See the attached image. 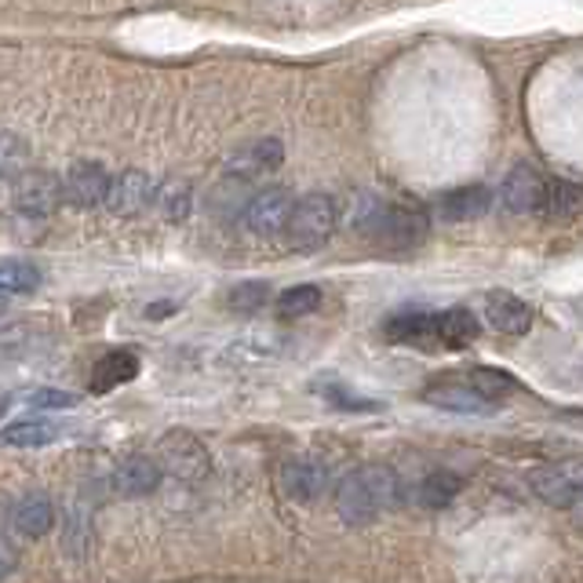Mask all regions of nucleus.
I'll return each mask as SVG.
<instances>
[{
	"mask_svg": "<svg viewBox=\"0 0 583 583\" xmlns=\"http://www.w3.org/2000/svg\"><path fill=\"white\" fill-rule=\"evenodd\" d=\"M336 226H340L336 201L329 193H307L304 201L291 204L288 223L281 234H285L288 248H296V252H314V248H321L336 234Z\"/></svg>",
	"mask_w": 583,
	"mask_h": 583,
	"instance_id": "3",
	"label": "nucleus"
},
{
	"mask_svg": "<svg viewBox=\"0 0 583 583\" xmlns=\"http://www.w3.org/2000/svg\"><path fill=\"white\" fill-rule=\"evenodd\" d=\"M40 288V270L26 259H8L0 263V296H29Z\"/></svg>",
	"mask_w": 583,
	"mask_h": 583,
	"instance_id": "26",
	"label": "nucleus"
},
{
	"mask_svg": "<svg viewBox=\"0 0 583 583\" xmlns=\"http://www.w3.org/2000/svg\"><path fill=\"white\" fill-rule=\"evenodd\" d=\"M544 190H547V179L539 176L533 165H517L511 176L503 179L500 201H503L507 212L528 215V212H539V204H544Z\"/></svg>",
	"mask_w": 583,
	"mask_h": 583,
	"instance_id": "9",
	"label": "nucleus"
},
{
	"mask_svg": "<svg viewBox=\"0 0 583 583\" xmlns=\"http://www.w3.org/2000/svg\"><path fill=\"white\" fill-rule=\"evenodd\" d=\"M435 325H438V347L463 350L478 340V318L463 307H452V310H445V314H435Z\"/></svg>",
	"mask_w": 583,
	"mask_h": 583,
	"instance_id": "19",
	"label": "nucleus"
},
{
	"mask_svg": "<svg viewBox=\"0 0 583 583\" xmlns=\"http://www.w3.org/2000/svg\"><path fill=\"white\" fill-rule=\"evenodd\" d=\"M354 226L372 237V245L386 248V252H413L416 245L427 241L430 219L419 204L408 201H383L372 193H361L358 212H354Z\"/></svg>",
	"mask_w": 583,
	"mask_h": 583,
	"instance_id": "1",
	"label": "nucleus"
},
{
	"mask_svg": "<svg viewBox=\"0 0 583 583\" xmlns=\"http://www.w3.org/2000/svg\"><path fill=\"white\" fill-rule=\"evenodd\" d=\"M62 182V198H67L73 209H99L103 198H106V187H110V176H106L103 165H95V160H78V165H70L67 179Z\"/></svg>",
	"mask_w": 583,
	"mask_h": 583,
	"instance_id": "8",
	"label": "nucleus"
},
{
	"mask_svg": "<svg viewBox=\"0 0 583 583\" xmlns=\"http://www.w3.org/2000/svg\"><path fill=\"white\" fill-rule=\"evenodd\" d=\"M329 489V467H321L314 460H291L281 471V492L296 503H314L321 492Z\"/></svg>",
	"mask_w": 583,
	"mask_h": 583,
	"instance_id": "10",
	"label": "nucleus"
},
{
	"mask_svg": "<svg viewBox=\"0 0 583 583\" xmlns=\"http://www.w3.org/2000/svg\"><path fill=\"white\" fill-rule=\"evenodd\" d=\"M51 522H56V511L45 496H26V500L15 503V528L23 536H45Z\"/></svg>",
	"mask_w": 583,
	"mask_h": 583,
	"instance_id": "24",
	"label": "nucleus"
},
{
	"mask_svg": "<svg viewBox=\"0 0 583 583\" xmlns=\"http://www.w3.org/2000/svg\"><path fill=\"white\" fill-rule=\"evenodd\" d=\"M29 405L34 408H73L78 405V397L67 394V391H34L29 394Z\"/></svg>",
	"mask_w": 583,
	"mask_h": 583,
	"instance_id": "31",
	"label": "nucleus"
},
{
	"mask_svg": "<svg viewBox=\"0 0 583 583\" xmlns=\"http://www.w3.org/2000/svg\"><path fill=\"white\" fill-rule=\"evenodd\" d=\"M29 168V146L23 135L0 132V176H23Z\"/></svg>",
	"mask_w": 583,
	"mask_h": 583,
	"instance_id": "28",
	"label": "nucleus"
},
{
	"mask_svg": "<svg viewBox=\"0 0 583 583\" xmlns=\"http://www.w3.org/2000/svg\"><path fill=\"white\" fill-rule=\"evenodd\" d=\"M533 489L550 507H572L580 500V474L572 467H539L533 474Z\"/></svg>",
	"mask_w": 583,
	"mask_h": 583,
	"instance_id": "17",
	"label": "nucleus"
},
{
	"mask_svg": "<svg viewBox=\"0 0 583 583\" xmlns=\"http://www.w3.org/2000/svg\"><path fill=\"white\" fill-rule=\"evenodd\" d=\"M150 201H154V182H150L146 171H139V168H124L121 176H114L110 187H106V198H103L106 209L114 215H121V219H132V215L146 212Z\"/></svg>",
	"mask_w": 583,
	"mask_h": 583,
	"instance_id": "6",
	"label": "nucleus"
},
{
	"mask_svg": "<svg viewBox=\"0 0 583 583\" xmlns=\"http://www.w3.org/2000/svg\"><path fill=\"white\" fill-rule=\"evenodd\" d=\"M56 438V427L48 419H19V424H8L0 430V441L12 449H40Z\"/></svg>",
	"mask_w": 583,
	"mask_h": 583,
	"instance_id": "25",
	"label": "nucleus"
},
{
	"mask_svg": "<svg viewBox=\"0 0 583 583\" xmlns=\"http://www.w3.org/2000/svg\"><path fill=\"white\" fill-rule=\"evenodd\" d=\"M62 201V182L48 171L26 168L15 182V219L23 223H45Z\"/></svg>",
	"mask_w": 583,
	"mask_h": 583,
	"instance_id": "5",
	"label": "nucleus"
},
{
	"mask_svg": "<svg viewBox=\"0 0 583 583\" xmlns=\"http://www.w3.org/2000/svg\"><path fill=\"white\" fill-rule=\"evenodd\" d=\"M424 402L445 408V413H463V416H489L492 402H485L481 394H474L467 383L456 380H438L424 391Z\"/></svg>",
	"mask_w": 583,
	"mask_h": 583,
	"instance_id": "15",
	"label": "nucleus"
},
{
	"mask_svg": "<svg viewBox=\"0 0 583 583\" xmlns=\"http://www.w3.org/2000/svg\"><path fill=\"white\" fill-rule=\"evenodd\" d=\"M485 321L503 336H525L528 325H533V310L511 291H489L485 296Z\"/></svg>",
	"mask_w": 583,
	"mask_h": 583,
	"instance_id": "14",
	"label": "nucleus"
},
{
	"mask_svg": "<svg viewBox=\"0 0 583 583\" xmlns=\"http://www.w3.org/2000/svg\"><path fill=\"white\" fill-rule=\"evenodd\" d=\"M463 383L471 386L474 394H481L485 402H503L507 394L517 391L514 376L511 372H500V369H485V365H474V369L463 372Z\"/></svg>",
	"mask_w": 583,
	"mask_h": 583,
	"instance_id": "20",
	"label": "nucleus"
},
{
	"mask_svg": "<svg viewBox=\"0 0 583 583\" xmlns=\"http://www.w3.org/2000/svg\"><path fill=\"white\" fill-rule=\"evenodd\" d=\"M168 310H176V304H150L146 318H168Z\"/></svg>",
	"mask_w": 583,
	"mask_h": 583,
	"instance_id": "33",
	"label": "nucleus"
},
{
	"mask_svg": "<svg viewBox=\"0 0 583 583\" xmlns=\"http://www.w3.org/2000/svg\"><path fill=\"white\" fill-rule=\"evenodd\" d=\"M270 299V285H263V281H248V285H237L230 304L234 310H241V314H255V310H263Z\"/></svg>",
	"mask_w": 583,
	"mask_h": 583,
	"instance_id": "29",
	"label": "nucleus"
},
{
	"mask_svg": "<svg viewBox=\"0 0 583 583\" xmlns=\"http://www.w3.org/2000/svg\"><path fill=\"white\" fill-rule=\"evenodd\" d=\"M383 336L391 343H402V347L430 350V347H438L435 314H427V310H402V314H394L383 325Z\"/></svg>",
	"mask_w": 583,
	"mask_h": 583,
	"instance_id": "13",
	"label": "nucleus"
},
{
	"mask_svg": "<svg viewBox=\"0 0 583 583\" xmlns=\"http://www.w3.org/2000/svg\"><path fill=\"white\" fill-rule=\"evenodd\" d=\"M154 460L160 463V474H171V478H179V481H204L212 471L209 449H204L190 430H168V435L160 438Z\"/></svg>",
	"mask_w": 583,
	"mask_h": 583,
	"instance_id": "4",
	"label": "nucleus"
},
{
	"mask_svg": "<svg viewBox=\"0 0 583 583\" xmlns=\"http://www.w3.org/2000/svg\"><path fill=\"white\" fill-rule=\"evenodd\" d=\"M154 201L168 223H182L193 209V187L187 179H168V182H160V187H154Z\"/></svg>",
	"mask_w": 583,
	"mask_h": 583,
	"instance_id": "22",
	"label": "nucleus"
},
{
	"mask_svg": "<svg viewBox=\"0 0 583 583\" xmlns=\"http://www.w3.org/2000/svg\"><path fill=\"white\" fill-rule=\"evenodd\" d=\"M135 376H139V358H135V354L132 350H110L106 358L95 361L92 391L95 394H106V391H114V386L135 380Z\"/></svg>",
	"mask_w": 583,
	"mask_h": 583,
	"instance_id": "18",
	"label": "nucleus"
},
{
	"mask_svg": "<svg viewBox=\"0 0 583 583\" xmlns=\"http://www.w3.org/2000/svg\"><path fill=\"white\" fill-rule=\"evenodd\" d=\"M291 204H296V198H291L288 190H281V187L252 193V201L245 204V223H248V230L259 234V237H277L281 230H285Z\"/></svg>",
	"mask_w": 583,
	"mask_h": 583,
	"instance_id": "7",
	"label": "nucleus"
},
{
	"mask_svg": "<svg viewBox=\"0 0 583 583\" xmlns=\"http://www.w3.org/2000/svg\"><path fill=\"white\" fill-rule=\"evenodd\" d=\"M160 463L154 456H146V452H135V456L121 460V467H117L114 474V485L121 496H132V500H139V496H150L160 485Z\"/></svg>",
	"mask_w": 583,
	"mask_h": 583,
	"instance_id": "16",
	"label": "nucleus"
},
{
	"mask_svg": "<svg viewBox=\"0 0 583 583\" xmlns=\"http://www.w3.org/2000/svg\"><path fill=\"white\" fill-rule=\"evenodd\" d=\"M15 547H12V539H4V536H0V580H4L8 576V572H12L15 569Z\"/></svg>",
	"mask_w": 583,
	"mask_h": 583,
	"instance_id": "32",
	"label": "nucleus"
},
{
	"mask_svg": "<svg viewBox=\"0 0 583 583\" xmlns=\"http://www.w3.org/2000/svg\"><path fill=\"white\" fill-rule=\"evenodd\" d=\"M460 492H463V478L456 471H435L419 481L416 500L424 507H430V511H438V507H449Z\"/></svg>",
	"mask_w": 583,
	"mask_h": 583,
	"instance_id": "21",
	"label": "nucleus"
},
{
	"mask_svg": "<svg viewBox=\"0 0 583 583\" xmlns=\"http://www.w3.org/2000/svg\"><path fill=\"white\" fill-rule=\"evenodd\" d=\"M0 314H4V296H0Z\"/></svg>",
	"mask_w": 583,
	"mask_h": 583,
	"instance_id": "34",
	"label": "nucleus"
},
{
	"mask_svg": "<svg viewBox=\"0 0 583 583\" xmlns=\"http://www.w3.org/2000/svg\"><path fill=\"white\" fill-rule=\"evenodd\" d=\"M539 212H547L550 219H558V223L576 219V212H580V187H576V182H566V179L547 182Z\"/></svg>",
	"mask_w": 583,
	"mask_h": 583,
	"instance_id": "23",
	"label": "nucleus"
},
{
	"mask_svg": "<svg viewBox=\"0 0 583 583\" xmlns=\"http://www.w3.org/2000/svg\"><path fill=\"white\" fill-rule=\"evenodd\" d=\"M281 160H285V146H281L277 139H255L252 146H245L241 154L226 160V176L248 182V179H259V176L277 171Z\"/></svg>",
	"mask_w": 583,
	"mask_h": 583,
	"instance_id": "12",
	"label": "nucleus"
},
{
	"mask_svg": "<svg viewBox=\"0 0 583 583\" xmlns=\"http://www.w3.org/2000/svg\"><path fill=\"white\" fill-rule=\"evenodd\" d=\"M4 408H8V405H4V402H0V416H4Z\"/></svg>",
	"mask_w": 583,
	"mask_h": 583,
	"instance_id": "35",
	"label": "nucleus"
},
{
	"mask_svg": "<svg viewBox=\"0 0 583 583\" xmlns=\"http://www.w3.org/2000/svg\"><path fill=\"white\" fill-rule=\"evenodd\" d=\"M397 500V478L391 467H361L347 474L336 489V511L347 525H365Z\"/></svg>",
	"mask_w": 583,
	"mask_h": 583,
	"instance_id": "2",
	"label": "nucleus"
},
{
	"mask_svg": "<svg viewBox=\"0 0 583 583\" xmlns=\"http://www.w3.org/2000/svg\"><path fill=\"white\" fill-rule=\"evenodd\" d=\"M325 391V397L332 405H340V408H350V413H372L376 402H369V397H358V394H347L340 383H329V386H321Z\"/></svg>",
	"mask_w": 583,
	"mask_h": 583,
	"instance_id": "30",
	"label": "nucleus"
},
{
	"mask_svg": "<svg viewBox=\"0 0 583 583\" xmlns=\"http://www.w3.org/2000/svg\"><path fill=\"white\" fill-rule=\"evenodd\" d=\"M489 209H492V190L481 187V182L441 193L438 204H435L441 223H471V219H481Z\"/></svg>",
	"mask_w": 583,
	"mask_h": 583,
	"instance_id": "11",
	"label": "nucleus"
},
{
	"mask_svg": "<svg viewBox=\"0 0 583 583\" xmlns=\"http://www.w3.org/2000/svg\"><path fill=\"white\" fill-rule=\"evenodd\" d=\"M321 307V288L318 285H291L277 296V314L281 318H307Z\"/></svg>",
	"mask_w": 583,
	"mask_h": 583,
	"instance_id": "27",
	"label": "nucleus"
}]
</instances>
